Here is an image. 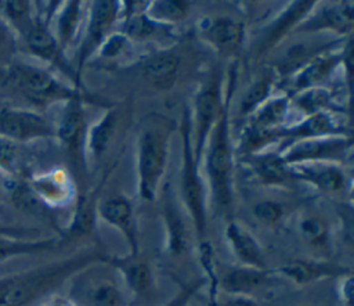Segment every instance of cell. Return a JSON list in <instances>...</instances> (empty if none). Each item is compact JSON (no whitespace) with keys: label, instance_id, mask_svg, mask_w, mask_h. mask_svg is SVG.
Listing matches in <instances>:
<instances>
[{"label":"cell","instance_id":"6da1fadb","mask_svg":"<svg viewBox=\"0 0 354 306\" xmlns=\"http://www.w3.org/2000/svg\"><path fill=\"white\" fill-rule=\"evenodd\" d=\"M108 253L88 248L65 259L0 278V306H29L88 266L106 263Z\"/></svg>","mask_w":354,"mask_h":306},{"label":"cell","instance_id":"7a4b0ae2","mask_svg":"<svg viewBox=\"0 0 354 306\" xmlns=\"http://www.w3.org/2000/svg\"><path fill=\"white\" fill-rule=\"evenodd\" d=\"M236 83V62L228 69L223 104L218 116L209 133L203 150L206 177L212 199L225 222L234 219L232 161L234 152L230 134V108Z\"/></svg>","mask_w":354,"mask_h":306},{"label":"cell","instance_id":"3957f363","mask_svg":"<svg viewBox=\"0 0 354 306\" xmlns=\"http://www.w3.org/2000/svg\"><path fill=\"white\" fill-rule=\"evenodd\" d=\"M174 127L173 120L153 115L145 120L140 130L137 140V192L142 201L152 202L158 197Z\"/></svg>","mask_w":354,"mask_h":306},{"label":"cell","instance_id":"277c9868","mask_svg":"<svg viewBox=\"0 0 354 306\" xmlns=\"http://www.w3.org/2000/svg\"><path fill=\"white\" fill-rule=\"evenodd\" d=\"M181 134V168L180 192L185 212L191 220L194 234L203 241L207 230V197L206 186L201 174V162L196 159L191 137V115L185 108L180 123Z\"/></svg>","mask_w":354,"mask_h":306},{"label":"cell","instance_id":"5b68a950","mask_svg":"<svg viewBox=\"0 0 354 306\" xmlns=\"http://www.w3.org/2000/svg\"><path fill=\"white\" fill-rule=\"evenodd\" d=\"M8 80L28 101L46 107L54 102H66L80 94V89L58 80L51 72L30 64H15L8 71Z\"/></svg>","mask_w":354,"mask_h":306},{"label":"cell","instance_id":"8992f818","mask_svg":"<svg viewBox=\"0 0 354 306\" xmlns=\"http://www.w3.org/2000/svg\"><path fill=\"white\" fill-rule=\"evenodd\" d=\"M223 104L221 79L217 71H213L198 89L194 98V111L191 115L192 148L196 159L202 163V155L210 130L218 116Z\"/></svg>","mask_w":354,"mask_h":306},{"label":"cell","instance_id":"52a82bcc","mask_svg":"<svg viewBox=\"0 0 354 306\" xmlns=\"http://www.w3.org/2000/svg\"><path fill=\"white\" fill-rule=\"evenodd\" d=\"M97 266H88L69 280L72 284L68 299L75 306H124L118 282L111 276L97 271Z\"/></svg>","mask_w":354,"mask_h":306},{"label":"cell","instance_id":"ba28073f","mask_svg":"<svg viewBox=\"0 0 354 306\" xmlns=\"http://www.w3.org/2000/svg\"><path fill=\"white\" fill-rule=\"evenodd\" d=\"M353 150L351 136H329L292 141L279 156L285 165H297L306 162H335L346 161Z\"/></svg>","mask_w":354,"mask_h":306},{"label":"cell","instance_id":"9c48e42d","mask_svg":"<svg viewBox=\"0 0 354 306\" xmlns=\"http://www.w3.org/2000/svg\"><path fill=\"white\" fill-rule=\"evenodd\" d=\"M120 1L97 0L88 8V21L84 37L76 54V76L80 80L86 62L97 54L104 40L112 33V28L119 19Z\"/></svg>","mask_w":354,"mask_h":306},{"label":"cell","instance_id":"30bf717a","mask_svg":"<svg viewBox=\"0 0 354 306\" xmlns=\"http://www.w3.org/2000/svg\"><path fill=\"white\" fill-rule=\"evenodd\" d=\"M65 109L57 127V136L69 152L75 166L86 169V133L87 123L83 109V94H77L65 102Z\"/></svg>","mask_w":354,"mask_h":306},{"label":"cell","instance_id":"8fae6325","mask_svg":"<svg viewBox=\"0 0 354 306\" xmlns=\"http://www.w3.org/2000/svg\"><path fill=\"white\" fill-rule=\"evenodd\" d=\"M198 36L220 57L238 58L245 44V25L230 17L205 18L198 25Z\"/></svg>","mask_w":354,"mask_h":306},{"label":"cell","instance_id":"7c38bea8","mask_svg":"<svg viewBox=\"0 0 354 306\" xmlns=\"http://www.w3.org/2000/svg\"><path fill=\"white\" fill-rule=\"evenodd\" d=\"M346 61H350V43L347 47L343 46V48L337 51H324L311 57L292 72L288 89L289 93L286 94L292 96L295 93L321 86V83H324L337 69V66Z\"/></svg>","mask_w":354,"mask_h":306},{"label":"cell","instance_id":"4fadbf2b","mask_svg":"<svg viewBox=\"0 0 354 306\" xmlns=\"http://www.w3.org/2000/svg\"><path fill=\"white\" fill-rule=\"evenodd\" d=\"M277 273L268 269H253L246 266H220L217 270L218 292L234 296H249L268 288L275 282Z\"/></svg>","mask_w":354,"mask_h":306},{"label":"cell","instance_id":"5bb4252c","mask_svg":"<svg viewBox=\"0 0 354 306\" xmlns=\"http://www.w3.org/2000/svg\"><path fill=\"white\" fill-rule=\"evenodd\" d=\"M0 136L18 141L47 138L57 136V127L37 112L4 108L0 109Z\"/></svg>","mask_w":354,"mask_h":306},{"label":"cell","instance_id":"9a60e30c","mask_svg":"<svg viewBox=\"0 0 354 306\" xmlns=\"http://www.w3.org/2000/svg\"><path fill=\"white\" fill-rule=\"evenodd\" d=\"M354 25V3L335 1L315 8L296 26V33L335 32L340 36H348Z\"/></svg>","mask_w":354,"mask_h":306},{"label":"cell","instance_id":"2e32d148","mask_svg":"<svg viewBox=\"0 0 354 306\" xmlns=\"http://www.w3.org/2000/svg\"><path fill=\"white\" fill-rule=\"evenodd\" d=\"M97 217H100L104 223L118 230L123 235L129 249L127 253H140L138 230L134 209L127 197H124L123 194H115L98 201Z\"/></svg>","mask_w":354,"mask_h":306},{"label":"cell","instance_id":"e0dca14e","mask_svg":"<svg viewBox=\"0 0 354 306\" xmlns=\"http://www.w3.org/2000/svg\"><path fill=\"white\" fill-rule=\"evenodd\" d=\"M142 79L159 91L170 90L180 75L181 55L174 48H156L137 62Z\"/></svg>","mask_w":354,"mask_h":306},{"label":"cell","instance_id":"ac0fdd59","mask_svg":"<svg viewBox=\"0 0 354 306\" xmlns=\"http://www.w3.org/2000/svg\"><path fill=\"white\" fill-rule=\"evenodd\" d=\"M24 32L29 51L37 58L58 68L73 82L76 89H80V80L76 76L75 68L66 60L65 51L59 47L55 36L50 32L47 25L40 21H32Z\"/></svg>","mask_w":354,"mask_h":306},{"label":"cell","instance_id":"d6986e66","mask_svg":"<svg viewBox=\"0 0 354 306\" xmlns=\"http://www.w3.org/2000/svg\"><path fill=\"white\" fill-rule=\"evenodd\" d=\"M293 181H304L326 194L344 192L348 177L344 169L335 162H306L288 165Z\"/></svg>","mask_w":354,"mask_h":306},{"label":"cell","instance_id":"ffe728a7","mask_svg":"<svg viewBox=\"0 0 354 306\" xmlns=\"http://www.w3.org/2000/svg\"><path fill=\"white\" fill-rule=\"evenodd\" d=\"M275 273L277 276L301 287L328 278L337 280L351 273V270L346 266L324 259H290L279 266Z\"/></svg>","mask_w":354,"mask_h":306},{"label":"cell","instance_id":"44dd1931","mask_svg":"<svg viewBox=\"0 0 354 306\" xmlns=\"http://www.w3.org/2000/svg\"><path fill=\"white\" fill-rule=\"evenodd\" d=\"M106 264L115 270L126 288L136 298L151 296L155 287V278L149 262L141 256L126 253L124 256H108Z\"/></svg>","mask_w":354,"mask_h":306},{"label":"cell","instance_id":"7402d4cb","mask_svg":"<svg viewBox=\"0 0 354 306\" xmlns=\"http://www.w3.org/2000/svg\"><path fill=\"white\" fill-rule=\"evenodd\" d=\"M329 136H351V132L344 125L337 123L329 112H318L304 116V119L297 123L281 127L275 133V140L289 138L292 141H299Z\"/></svg>","mask_w":354,"mask_h":306},{"label":"cell","instance_id":"603a6c76","mask_svg":"<svg viewBox=\"0 0 354 306\" xmlns=\"http://www.w3.org/2000/svg\"><path fill=\"white\" fill-rule=\"evenodd\" d=\"M317 1H292L285 10L264 29L259 42L257 54L263 55L272 50L283 37L293 32L296 26L315 8Z\"/></svg>","mask_w":354,"mask_h":306},{"label":"cell","instance_id":"cb8c5ba5","mask_svg":"<svg viewBox=\"0 0 354 306\" xmlns=\"http://www.w3.org/2000/svg\"><path fill=\"white\" fill-rule=\"evenodd\" d=\"M225 241L241 266L267 269L263 249L256 237L238 220L225 222Z\"/></svg>","mask_w":354,"mask_h":306},{"label":"cell","instance_id":"d4e9b609","mask_svg":"<svg viewBox=\"0 0 354 306\" xmlns=\"http://www.w3.org/2000/svg\"><path fill=\"white\" fill-rule=\"evenodd\" d=\"M165 227V251L173 256H183L189 251L188 226L173 201H166L160 213Z\"/></svg>","mask_w":354,"mask_h":306},{"label":"cell","instance_id":"484cf974","mask_svg":"<svg viewBox=\"0 0 354 306\" xmlns=\"http://www.w3.org/2000/svg\"><path fill=\"white\" fill-rule=\"evenodd\" d=\"M106 176V174H105ZM97 184L94 188H91L88 192H82L76 201L73 216L69 222V226L65 231V237L69 238H80L90 235L95 228V220H97V205H98V197L100 191L105 183V177Z\"/></svg>","mask_w":354,"mask_h":306},{"label":"cell","instance_id":"4316f807","mask_svg":"<svg viewBox=\"0 0 354 306\" xmlns=\"http://www.w3.org/2000/svg\"><path fill=\"white\" fill-rule=\"evenodd\" d=\"M243 158L249 170L260 184L283 186L288 181H293L288 165H285L279 152H257Z\"/></svg>","mask_w":354,"mask_h":306},{"label":"cell","instance_id":"83f0119b","mask_svg":"<svg viewBox=\"0 0 354 306\" xmlns=\"http://www.w3.org/2000/svg\"><path fill=\"white\" fill-rule=\"evenodd\" d=\"M289 105L290 98L288 94L270 97L249 116V126L260 132L268 133L272 137V140H275V133L285 126Z\"/></svg>","mask_w":354,"mask_h":306},{"label":"cell","instance_id":"f1b7e54d","mask_svg":"<svg viewBox=\"0 0 354 306\" xmlns=\"http://www.w3.org/2000/svg\"><path fill=\"white\" fill-rule=\"evenodd\" d=\"M119 112L116 107H109L105 114L94 125L87 127L86 133V158L98 159L109 148L116 129H118Z\"/></svg>","mask_w":354,"mask_h":306},{"label":"cell","instance_id":"f546056e","mask_svg":"<svg viewBox=\"0 0 354 306\" xmlns=\"http://www.w3.org/2000/svg\"><path fill=\"white\" fill-rule=\"evenodd\" d=\"M33 186L37 197L51 206H62L68 204L75 192L73 183L68 174L62 172L40 177L33 183Z\"/></svg>","mask_w":354,"mask_h":306},{"label":"cell","instance_id":"4dcf8cb0","mask_svg":"<svg viewBox=\"0 0 354 306\" xmlns=\"http://www.w3.org/2000/svg\"><path fill=\"white\" fill-rule=\"evenodd\" d=\"M82 18H83V10H82V1L79 0L66 1L65 6L61 8L57 18V35L54 36L64 51L75 40L79 32V28L82 25Z\"/></svg>","mask_w":354,"mask_h":306},{"label":"cell","instance_id":"1f68e13d","mask_svg":"<svg viewBox=\"0 0 354 306\" xmlns=\"http://www.w3.org/2000/svg\"><path fill=\"white\" fill-rule=\"evenodd\" d=\"M290 104H295L306 116L318 112L336 111V102L332 93L325 87H311L289 96Z\"/></svg>","mask_w":354,"mask_h":306},{"label":"cell","instance_id":"d6a6232c","mask_svg":"<svg viewBox=\"0 0 354 306\" xmlns=\"http://www.w3.org/2000/svg\"><path fill=\"white\" fill-rule=\"evenodd\" d=\"M57 238H46V240H35V238H12L0 235V262L19 256V255H30L48 252L57 248Z\"/></svg>","mask_w":354,"mask_h":306},{"label":"cell","instance_id":"836d02e7","mask_svg":"<svg viewBox=\"0 0 354 306\" xmlns=\"http://www.w3.org/2000/svg\"><path fill=\"white\" fill-rule=\"evenodd\" d=\"M297 231L301 240L313 248L328 249L332 241L329 223L318 215H304L297 222Z\"/></svg>","mask_w":354,"mask_h":306},{"label":"cell","instance_id":"e575fe53","mask_svg":"<svg viewBox=\"0 0 354 306\" xmlns=\"http://www.w3.org/2000/svg\"><path fill=\"white\" fill-rule=\"evenodd\" d=\"M275 83V73L268 71L259 76L246 90L245 96L242 97L239 105V114L243 116H250L261 104H264L272 93Z\"/></svg>","mask_w":354,"mask_h":306},{"label":"cell","instance_id":"d590c367","mask_svg":"<svg viewBox=\"0 0 354 306\" xmlns=\"http://www.w3.org/2000/svg\"><path fill=\"white\" fill-rule=\"evenodd\" d=\"M189 12V3L184 0H155L149 1L147 15L155 24L165 26L183 21Z\"/></svg>","mask_w":354,"mask_h":306},{"label":"cell","instance_id":"8d00e7d4","mask_svg":"<svg viewBox=\"0 0 354 306\" xmlns=\"http://www.w3.org/2000/svg\"><path fill=\"white\" fill-rule=\"evenodd\" d=\"M253 215L263 226L278 227L286 216V208L281 202L266 199L254 204Z\"/></svg>","mask_w":354,"mask_h":306},{"label":"cell","instance_id":"74e56055","mask_svg":"<svg viewBox=\"0 0 354 306\" xmlns=\"http://www.w3.org/2000/svg\"><path fill=\"white\" fill-rule=\"evenodd\" d=\"M129 43V39L122 32H112L101 44L97 54L102 60H113L118 55L122 54L126 44Z\"/></svg>","mask_w":354,"mask_h":306},{"label":"cell","instance_id":"f35d334b","mask_svg":"<svg viewBox=\"0 0 354 306\" xmlns=\"http://www.w3.org/2000/svg\"><path fill=\"white\" fill-rule=\"evenodd\" d=\"M206 285L205 278H196L192 281H188L185 284H181L178 292L163 306H187L192 298Z\"/></svg>","mask_w":354,"mask_h":306},{"label":"cell","instance_id":"ab89813d","mask_svg":"<svg viewBox=\"0 0 354 306\" xmlns=\"http://www.w3.org/2000/svg\"><path fill=\"white\" fill-rule=\"evenodd\" d=\"M4 11L7 17L17 22V24H24L25 29L30 25V6L28 1H21V0H14V1H6L4 3Z\"/></svg>","mask_w":354,"mask_h":306},{"label":"cell","instance_id":"60d3db41","mask_svg":"<svg viewBox=\"0 0 354 306\" xmlns=\"http://www.w3.org/2000/svg\"><path fill=\"white\" fill-rule=\"evenodd\" d=\"M206 306H259L257 302L249 296H220V294L209 296Z\"/></svg>","mask_w":354,"mask_h":306},{"label":"cell","instance_id":"b9f144b4","mask_svg":"<svg viewBox=\"0 0 354 306\" xmlns=\"http://www.w3.org/2000/svg\"><path fill=\"white\" fill-rule=\"evenodd\" d=\"M337 298L342 306H354V278L353 273H348L340 278H337Z\"/></svg>","mask_w":354,"mask_h":306},{"label":"cell","instance_id":"7bdbcfd3","mask_svg":"<svg viewBox=\"0 0 354 306\" xmlns=\"http://www.w3.org/2000/svg\"><path fill=\"white\" fill-rule=\"evenodd\" d=\"M15 159V147L12 145V143L0 136V165L4 168H8Z\"/></svg>","mask_w":354,"mask_h":306},{"label":"cell","instance_id":"ee69618b","mask_svg":"<svg viewBox=\"0 0 354 306\" xmlns=\"http://www.w3.org/2000/svg\"><path fill=\"white\" fill-rule=\"evenodd\" d=\"M35 234H37V231L32 230V228L12 227V226L0 224V235L12 237V238H33Z\"/></svg>","mask_w":354,"mask_h":306},{"label":"cell","instance_id":"f6af8a7d","mask_svg":"<svg viewBox=\"0 0 354 306\" xmlns=\"http://www.w3.org/2000/svg\"><path fill=\"white\" fill-rule=\"evenodd\" d=\"M47 306H75L68 298H54Z\"/></svg>","mask_w":354,"mask_h":306},{"label":"cell","instance_id":"bcb514c9","mask_svg":"<svg viewBox=\"0 0 354 306\" xmlns=\"http://www.w3.org/2000/svg\"><path fill=\"white\" fill-rule=\"evenodd\" d=\"M6 39H7V30H6L4 25L0 24V46L6 42Z\"/></svg>","mask_w":354,"mask_h":306}]
</instances>
